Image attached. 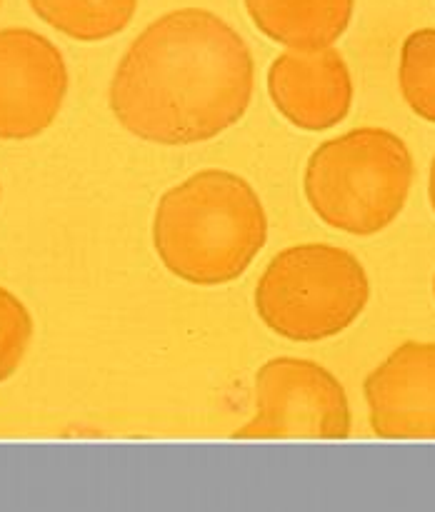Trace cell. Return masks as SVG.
<instances>
[{"label": "cell", "instance_id": "1", "mask_svg": "<svg viewBox=\"0 0 435 512\" xmlns=\"http://www.w3.org/2000/svg\"><path fill=\"white\" fill-rule=\"evenodd\" d=\"M253 85V55L238 30L210 10L180 8L153 20L125 50L110 110L148 143H205L243 118Z\"/></svg>", "mask_w": 435, "mask_h": 512}, {"label": "cell", "instance_id": "2", "mask_svg": "<svg viewBox=\"0 0 435 512\" xmlns=\"http://www.w3.org/2000/svg\"><path fill=\"white\" fill-rule=\"evenodd\" d=\"M268 240V218L248 180L200 170L158 200L153 245L160 263L190 285H225L253 265Z\"/></svg>", "mask_w": 435, "mask_h": 512}, {"label": "cell", "instance_id": "3", "mask_svg": "<svg viewBox=\"0 0 435 512\" xmlns=\"http://www.w3.org/2000/svg\"><path fill=\"white\" fill-rule=\"evenodd\" d=\"M413 175L403 138L368 125L320 143L305 165L303 190L328 228L368 238L403 213Z\"/></svg>", "mask_w": 435, "mask_h": 512}, {"label": "cell", "instance_id": "4", "mask_svg": "<svg viewBox=\"0 0 435 512\" xmlns=\"http://www.w3.org/2000/svg\"><path fill=\"white\" fill-rule=\"evenodd\" d=\"M368 298V273L360 260L325 243L280 250L255 285L258 318L293 343L335 338L360 318Z\"/></svg>", "mask_w": 435, "mask_h": 512}, {"label": "cell", "instance_id": "5", "mask_svg": "<svg viewBox=\"0 0 435 512\" xmlns=\"http://www.w3.org/2000/svg\"><path fill=\"white\" fill-rule=\"evenodd\" d=\"M350 430L348 395L330 370L305 358H273L255 375V418L233 438L345 440Z\"/></svg>", "mask_w": 435, "mask_h": 512}, {"label": "cell", "instance_id": "6", "mask_svg": "<svg viewBox=\"0 0 435 512\" xmlns=\"http://www.w3.org/2000/svg\"><path fill=\"white\" fill-rule=\"evenodd\" d=\"M68 93L60 50L30 28L0 30V140H30L48 130Z\"/></svg>", "mask_w": 435, "mask_h": 512}, {"label": "cell", "instance_id": "7", "mask_svg": "<svg viewBox=\"0 0 435 512\" xmlns=\"http://www.w3.org/2000/svg\"><path fill=\"white\" fill-rule=\"evenodd\" d=\"M370 428L385 440H435V343L398 345L363 383Z\"/></svg>", "mask_w": 435, "mask_h": 512}, {"label": "cell", "instance_id": "8", "mask_svg": "<svg viewBox=\"0 0 435 512\" xmlns=\"http://www.w3.org/2000/svg\"><path fill=\"white\" fill-rule=\"evenodd\" d=\"M268 93L290 125L308 133L330 130L353 105V78L343 55L328 45L315 50L288 48L268 70Z\"/></svg>", "mask_w": 435, "mask_h": 512}, {"label": "cell", "instance_id": "9", "mask_svg": "<svg viewBox=\"0 0 435 512\" xmlns=\"http://www.w3.org/2000/svg\"><path fill=\"white\" fill-rule=\"evenodd\" d=\"M265 38L293 50L333 45L348 30L355 0H245Z\"/></svg>", "mask_w": 435, "mask_h": 512}, {"label": "cell", "instance_id": "10", "mask_svg": "<svg viewBox=\"0 0 435 512\" xmlns=\"http://www.w3.org/2000/svg\"><path fill=\"white\" fill-rule=\"evenodd\" d=\"M43 23L80 43H100L128 28L138 0H28Z\"/></svg>", "mask_w": 435, "mask_h": 512}, {"label": "cell", "instance_id": "11", "mask_svg": "<svg viewBox=\"0 0 435 512\" xmlns=\"http://www.w3.org/2000/svg\"><path fill=\"white\" fill-rule=\"evenodd\" d=\"M398 85L405 105L435 123V28L413 30L400 45Z\"/></svg>", "mask_w": 435, "mask_h": 512}, {"label": "cell", "instance_id": "12", "mask_svg": "<svg viewBox=\"0 0 435 512\" xmlns=\"http://www.w3.org/2000/svg\"><path fill=\"white\" fill-rule=\"evenodd\" d=\"M33 318L10 290L0 288V383L23 363L33 340Z\"/></svg>", "mask_w": 435, "mask_h": 512}, {"label": "cell", "instance_id": "13", "mask_svg": "<svg viewBox=\"0 0 435 512\" xmlns=\"http://www.w3.org/2000/svg\"><path fill=\"white\" fill-rule=\"evenodd\" d=\"M428 198H430V205H433V210H435V158H433V163H430V175H428Z\"/></svg>", "mask_w": 435, "mask_h": 512}, {"label": "cell", "instance_id": "14", "mask_svg": "<svg viewBox=\"0 0 435 512\" xmlns=\"http://www.w3.org/2000/svg\"><path fill=\"white\" fill-rule=\"evenodd\" d=\"M433 295H435V278H433Z\"/></svg>", "mask_w": 435, "mask_h": 512}, {"label": "cell", "instance_id": "15", "mask_svg": "<svg viewBox=\"0 0 435 512\" xmlns=\"http://www.w3.org/2000/svg\"><path fill=\"white\" fill-rule=\"evenodd\" d=\"M0 3H3V0H0Z\"/></svg>", "mask_w": 435, "mask_h": 512}]
</instances>
